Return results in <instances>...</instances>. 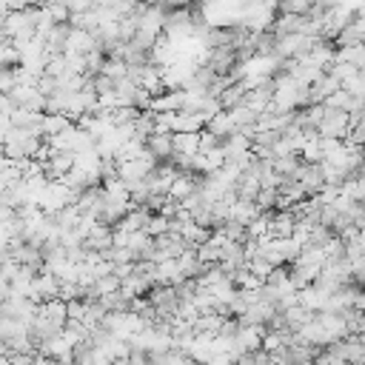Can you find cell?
Returning <instances> with one entry per match:
<instances>
[{"instance_id": "cell-1", "label": "cell", "mask_w": 365, "mask_h": 365, "mask_svg": "<svg viewBox=\"0 0 365 365\" xmlns=\"http://www.w3.org/2000/svg\"><path fill=\"white\" fill-rule=\"evenodd\" d=\"M174 154L171 157H194L200 151V131H174Z\"/></svg>"}]
</instances>
